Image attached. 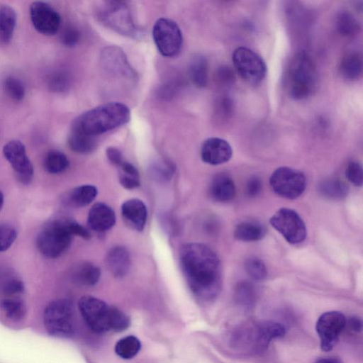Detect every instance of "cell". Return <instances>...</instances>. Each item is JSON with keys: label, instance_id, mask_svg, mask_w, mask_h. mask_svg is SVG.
<instances>
[{"label": "cell", "instance_id": "1", "mask_svg": "<svg viewBox=\"0 0 363 363\" xmlns=\"http://www.w3.org/2000/svg\"><path fill=\"white\" fill-rule=\"evenodd\" d=\"M180 262L188 284L199 299H214L221 288L220 263L217 255L201 243H188L180 251Z\"/></svg>", "mask_w": 363, "mask_h": 363}, {"label": "cell", "instance_id": "2", "mask_svg": "<svg viewBox=\"0 0 363 363\" xmlns=\"http://www.w3.org/2000/svg\"><path fill=\"white\" fill-rule=\"evenodd\" d=\"M130 119V111L126 105L108 102L79 115L70 129L95 137L125 125Z\"/></svg>", "mask_w": 363, "mask_h": 363}, {"label": "cell", "instance_id": "3", "mask_svg": "<svg viewBox=\"0 0 363 363\" xmlns=\"http://www.w3.org/2000/svg\"><path fill=\"white\" fill-rule=\"evenodd\" d=\"M79 309L87 325L98 333L120 332L130 325V319L123 312L91 296L80 298Z\"/></svg>", "mask_w": 363, "mask_h": 363}, {"label": "cell", "instance_id": "4", "mask_svg": "<svg viewBox=\"0 0 363 363\" xmlns=\"http://www.w3.org/2000/svg\"><path fill=\"white\" fill-rule=\"evenodd\" d=\"M317 81V71L311 57L304 52L297 53L284 77L288 95L295 100L305 99L315 91Z\"/></svg>", "mask_w": 363, "mask_h": 363}, {"label": "cell", "instance_id": "5", "mask_svg": "<svg viewBox=\"0 0 363 363\" xmlns=\"http://www.w3.org/2000/svg\"><path fill=\"white\" fill-rule=\"evenodd\" d=\"M68 218H58L50 221L37 237L38 250L48 258H56L69 247L72 235L67 226Z\"/></svg>", "mask_w": 363, "mask_h": 363}, {"label": "cell", "instance_id": "6", "mask_svg": "<svg viewBox=\"0 0 363 363\" xmlns=\"http://www.w3.org/2000/svg\"><path fill=\"white\" fill-rule=\"evenodd\" d=\"M99 21L106 27L128 37L139 38L141 30L135 25L128 6L122 1H106L99 7Z\"/></svg>", "mask_w": 363, "mask_h": 363}, {"label": "cell", "instance_id": "7", "mask_svg": "<svg viewBox=\"0 0 363 363\" xmlns=\"http://www.w3.org/2000/svg\"><path fill=\"white\" fill-rule=\"evenodd\" d=\"M43 323L50 335L61 338L72 337L74 333L72 303L65 298L50 302L45 309Z\"/></svg>", "mask_w": 363, "mask_h": 363}, {"label": "cell", "instance_id": "8", "mask_svg": "<svg viewBox=\"0 0 363 363\" xmlns=\"http://www.w3.org/2000/svg\"><path fill=\"white\" fill-rule=\"evenodd\" d=\"M152 37L162 55L172 57L181 51L183 36L179 26L174 21L167 18L157 19L152 28Z\"/></svg>", "mask_w": 363, "mask_h": 363}, {"label": "cell", "instance_id": "9", "mask_svg": "<svg viewBox=\"0 0 363 363\" xmlns=\"http://www.w3.org/2000/svg\"><path fill=\"white\" fill-rule=\"evenodd\" d=\"M269 184L273 191L285 199H295L305 191L306 179L300 171L281 167L273 172Z\"/></svg>", "mask_w": 363, "mask_h": 363}, {"label": "cell", "instance_id": "10", "mask_svg": "<svg viewBox=\"0 0 363 363\" xmlns=\"http://www.w3.org/2000/svg\"><path fill=\"white\" fill-rule=\"evenodd\" d=\"M232 60L241 78L250 84H258L266 76L267 66L264 60L248 48H236L233 53Z\"/></svg>", "mask_w": 363, "mask_h": 363}, {"label": "cell", "instance_id": "11", "mask_svg": "<svg viewBox=\"0 0 363 363\" xmlns=\"http://www.w3.org/2000/svg\"><path fill=\"white\" fill-rule=\"evenodd\" d=\"M269 222L285 240L291 244L303 242L306 237V227L301 216L295 211L281 208L271 218Z\"/></svg>", "mask_w": 363, "mask_h": 363}, {"label": "cell", "instance_id": "12", "mask_svg": "<svg viewBox=\"0 0 363 363\" xmlns=\"http://www.w3.org/2000/svg\"><path fill=\"white\" fill-rule=\"evenodd\" d=\"M346 322L345 315L335 311L325 312L318 318L315 330L323 351L329 352L333 349L346 328Z\"/></svg>", "mask_w": 363, "mask_h": 363}, {"label": "cell", "instance_id": "13", "mask_svg": "<svg viewBox=\"0 0 363 363\" xmlns=\"http://www.w3.org/2000/svg\"><path fill=\"white\" fill-rule=\"evenodd\" d=\"M3 154L13 169L17 179L22 184H29L33 178V167L24 145L18 140H11L4 145Z\"/></svg>", "mask_w": 363, "mask_h": 363}, {"label": "cell", "instance_id": "14", "mask_svg": "<svg viewBox=\"0 0 363 363\" xmlns=\"http://www.w3.org/2000/svg\"><path fill=\"white\" fill-rule=\"evenodd\" d=\"M30 16L35 29L45 35H54L60 26V15L44 1H37L30 4Z\"/></svg>", "mask_w": 363, "mask_h": 363}, {"label": "cell", "instance_id": "15", "mask_svg": "<svg viewBox=\"0 0 363 363\" xmlns=\"http://www.w3.org/2000/svg\"><path fill=\"white\" fill-rule=\"evenodd\" d=\"M101 64L106 72L116 77L134 80L136 74L124 52L117 46H108L101 54Z\"/></svg>", "mask_w": 363, "mask_h": 363}, {"label": "cell", "instance_id": "16", "mask_svg": "<svg viewBox=\"0 0 363 363\" xmlns=\"http://www.w3.org/2000/svg\"><path fill=\"white\" fill-rule=\"evenodd\" d=\"M233 150L230 145L220 138L206 139L201 149L202 160L209 164L217 165L228 162L232 157Z\"/></svg>", "mask_w": 363, "mask_h": 363}, {"label": "cell", "instance_id": "17", "mask_svg": "<svg viewBox=\"0 0 363 363\" xmlns=\"http://www.w3.org/2000/svg\"><path fill=\"white\" fill-rule=\"evenodd\" d=\"M87 223L96 232H104L111 228L116 223L113 209L104 203H96L90 208Z\"/></svg>", "mask_w": 363, "mask_h": 363}, {"label": "cell", "instance_id": "18", "mask_svg": "<svg viewBox=\"0 0 363 363\" xmlns=\"http://www.w3.org/2000/svg\"><path fill=\"white\" fill-rule=\"evenodd\" d=\"M121 214L126 223L137 230H143L147 220V211L145 203L139 199L126 201L121 206Z\"/></svg>", "mask_w": 363, "mask_h": 363}, {"label": "cell", "instance_id": "19", "mask_svg": "<svg viewBox=\"0 0 363 363\" xmlns=\"http://www.w3.org/2000/svg\"><path fill=\"white\" fill-rule=\"evenodd\" d=\"M210 193L217 201L226 202L233 199L235 187L233 179L226 174H216L211 181Z\"/></svg>", "mask_w": 363, "mask_h": 363}, {"label": "cell", "instance_id": "20", "mask_svg": "<svg viewBox=\"0 0 363 363\" xmlns=\"http://www.w3.org/2000/svg\"><path fill=\"white\" fill-rule=\"evenodd\" d=\"M108 267L116 277L125 276L129 271L130 257L128 251L123 247L111 248L106 257Z\"/></svg>", "mask_w": 363, "mask_h": 363}, {"label": "cell", "instance_id": "21", "mask_svg": "<svg viewBox=\"0 0 363 363\" xmlns=\"http://www.w3.org/2000/svg\"><path fill=\"white\" fill-rule=\"evenodd\" d=\"M16 25L15 10L7 4H0V40L6 44L12 39Z\"/></svg>", "mask_w": 363, "mask_h": 363}, {"label": "cell", "instance_id": "22", "mask_svg": "<svg viewBox=\"0 0 363 363\" xmlns=\"http://www.w3.org/2000/svg\"><path fill=\"white\" fill-rule=\"evenodd\" d=\"M97 195V189L92 185H82L72 189L66 196L65 201L74 207L89 204Z\"/></svg>", "mask_w": 363, "mask_h": 363}, {"label": "cell", "instance_id": "23", "mask_svg": "<svg viewBox=\"0 0 363 363\" xmlns=\"http://www.w3.org/2000/svg\"><path fill=\"white\" fill-rule=\"evenodd\" d=\"M265 234V228L255 221H243L236 226L234 231L236 239L246 242L259 240L264 237Z\"/></svg>", "mask_w": 363, "mask_h": 363}, {"label": "cell", "instance_id": "24", "mask_svg": "<svg viewBox=\"0 0 363 363\" xmlns=\"http://www.w3.org/2000/svg\"><path fill=\"white\" fill-rule=\"evenodd\" d=\"M67 142L72 150L82 154L91 152L96 145L95 137L72 129L69 130Z\"/></svg>", "mask_w": 363, "mask_h": 363}, {"label": "cell", "instance_id": "25", "mask_svg": "<svg viewBox=\"0 0 363 363\" xmlns=\"http://www.w3.org/2000/svg\"><path fill=\"white\" fill-rule=\"evenodd\" d=\"M340 72L342 76L349 80H354L359 77L362 72V60L357 52L346 55L340 64Z\"/></svg>", "mask_w": 363, "mask_h": 363}, {"label": "cell", "instance_id": "26", "mask_svg": "<svg viewBox=\"0 0 363 363\" xmlns=\"http://www.w3.org/2000/svg\"><path fill=\"white\" fill-rule=\"evenodd\" d=\"M101 272L99 269L93 264L83 263L74 270V280L82 285L93 286L99 280Z\"/></svg>", "mask_w": 363, "mask_h": 363}, {"label": "cell", "instance_id": "27", "mask_svg": "<svg viewBox=\"0 0 363 363\" xmlns=\"http://www.w3.org/2000/svg\"><path fill=\"white\" fill-rule=\"evenodd\" d=\"M189 77L195 86L203 87L206 86L208 79V65L206 59L203 56H197L191 62Z\"/></svg>", "mask_w": 363, "mask_h": 363}, {"label": "cell", "instance_id": "28", "mask_svg": "<svg viewBox=\"0 0 363 363\" xmlns=\"http://www.w3.org/2000/svg\"><path fill=\"white\" fill-rule=\"evenodd\" d=\"M318 191L321 195L328 199H341L347 195V186L338 179H329L319 184Z\"/></svg>", "mask_w": 363, "mask_h": 363}, {"label": "cell", "instance_id": "29", "mask_svg": "<svg viewBox=\"0 0 363 363\" xmlns=\"http://www.w3.org/2000/svg\"><path fill=\"white\" fill-rule=\"evenodd\" d=\"M69 164L67 156L58 150L48 152L43 161L45 169L50 174L62 173L68 168Z\"/></svg>", "mask_w": 363, "mask_h": 363}, {"label": "cell", "instance_id": "30", "mask_svg": "<svg viewBox=\"0 0 363 363\" xmlns=\"http://www.w3.org/2000/svg\"><path fill=\"white\" fill-rule=\"evenodd\" d=\"M235 298L237 303L247 309L254 306L256 301V290L248 281H241L235 289Z\"/></svg>", "mask_w": 363, "mask_h": 363}, {"label": "cell", "instance_id": "31", "mask_svg": "<svg viewBox=\"0 0 363 363\" xmlns=\"http://www.w3.org/2000/svg\"><path fill=\"white\" fill-rule=\"evenodd\" d=\"M119 181L127 189H133L140 186V176L137 169L130 163L123 161L118 166Z\"/></svg>", "mask_w": 363, "mask_h": 363}, {"label": "cell", "instance_id": "32", "mask_svg": "<svg viewBox=\"0 0 363 363\" xmlns=\"http://www.w3.org/2000/svg\"><path fill=\"white\" fill-rule=\"evenodd\" d=\"M141 343L135 336L130 335L119 340L115 346V352L120 357L129 359L140 352Z\"/></svg>", "mask_w": 363, "mask_h": 363}, {"label": "cell", "instance_id": "33", "mask_svg": "<svg viewBox=\"0 0 363 363\" xmlns=\"http://www.w3.org/2000/svg\"><path fill=\"white\" fill-rule=\"evenodd\" d=\"M336 28L337 32L344 37H352L357 34L359 28L355 17L347 11H341L337 15Z\"/></svg>", "mask_w": 363, "mask_h": 363}, {"label": "cell", "instance_id": "34", "mask_svg": "<svg viewBox=\"0 0 363 363\" xmlns=\"http://www.w3.org/2000/svg\"><path fill=\"white\" fill-rule=\"evenodd\" d=\"M1 307L5 315L13 320H22L26 313L23 301L17 298H6L1 301Z\"/></svg>", "mask_w": 363, "mask_h": 363}, {"label": "cell", "instance_id": "35", "mask_svg": "<svg viewBox=\"0 0 363 363\" xmlns=\"http://www.w3.org/2000/svg\"><path fill=\"white\" fill-rule=\"evenodd\" d=\"M7 95L14 101H21L25 96V88L22 82L16 77H6L3 84Z\"/></svg>", "mask_w": 363, "mask_h": 363}, {"label": "cell", "instance_id": "36", "mask_svg": "<svg viewBox=\"0 0 363 363\" xmlns=\"http://www.w3.org/2000/svg\"><path fill=\"white\" fill-rule=\"evenodd\" d=\"M245 269L249 277L255 281L264 280L267 274L264 263L257 257H252L247 260Z\"/></svg>", "mask_w": 363, "mask_h": 363}, {"label": "cell", "instance_id": "37", "mask_svg": "<svg viewBox=\"0 0 363 363\" xmlns=\"http://www.w3.org/2000/svg\"><path fill=\"white\" fill-rule=\"evenodd\" d=\"M17 237L16 229L7 223H0V252L8 250Z\"/></svg>", "mask_w": 363, "mask_h": 363}, {"label": "cell", "instance_id": "38", "mask_svg": "<svg viewBox=\"0 0 363 363\" xmlns=\"http://www.w3.org/2000/svg\"><path fill=\"white\" fill-rule=\"evenodd\" d=\"M347 179L354 186H361L363 183V169L362 165L357 161H351L346 168Z\"/></svg>", "mask_w": 363, "mask_h": 363}, {"label": "cell", "instance_id": "39", "mask_svg": "<svg viewBox=\"0 0 363 363\" xmlns=\"http://www.w3.org/2000/svg\"><path fill=\"white\" fill-rule=\"evenodd\" d=\"M68 76L62 72H55L48 79L50 88L55 91H62L67 89L69 86Z\"/></svg>", "mask_w": 363, "mask_h": 363}, {"label": "cell", "instance_id": "40", "mask_svg": "<svg viewBox=\"0 0 363 363\" xmlns=\"http://www.w3.org/2000/svg\"><path fill=\"white\" fill-rule=\"evenodd\" d=\"M80 33L79 30L72 26L66 28L61 35L62 43L68 47L76 45L78 43Z\"/></svg>", "mask_w": 363, "mask_h": 363}, {"label": "cell", "instance_id": "41", "mask_svg": "<svg viewBox=\"0 0 363 363\" xmlns=\"http://www.w3.org/2000/svg\"><path fill=\"white\" fill-rule=\"evenodd\" d=\"M154 174L162 179H167L174 172V166L167 160H162L155 164L153 167Z\"/></svg>", "mask_w": 363, "mask_h": 363}, {"label": "cell", "instance_id": "42", "mask_svg": "<svg viewBox=\"0 0 363 363\" xmlns=\"http://www.w3.org/2000/svg\"><path fill=\"white\" fill-rule=\"evenodd\" d=\"M2 289L6 295L13 296L22 293L24 290V286L21 281L11 279L4 284Z\"/></svg>", "mask_w": 363, "mask_h": 363}, {"label": "cell", "instance_id": "43", "mask_svg": "<svg viewBox=\"0 0 363 363\" xmlns=\"http://www.w3.org/2000/svg\"><path fill=\"white\" fill-rule=\"evenodd\" d=\"M262 181L257 177L250 178L246 184V194L250 197L257 196L262 190Z\"/></svg>", "mask_w": 363, "mask_h": 363}, {"label": "cell", "instance_id": "44", "mask_svg": "<svg viewBox=\"0 0 363 363\" xmlns=\"http://www.w3.org/2000/svg\"><path fill=\"white\" fill-rule=\"evenodd\" d=\"M106 156L108 160L114 165L118 166L123 161L121 151L114 147H109L106 150Z\"/></svg>", "mask_w": 363, "mask_h": 363}, {"label": "cell", "instance_id": "45", "mask_svg": "<svg viewBox=\"0 0 363 363\" xmlns=\"http://www.w3.org/2000/svg\"><path fill=\"white\" fill-rule=\"evenodd\" d=\"M217 75L219 82L224 84L230 83L234 79L233 73L228 67H222Z\"/></svg>", "mask_w": 363, "mask_h": 363}, {"label": "cell", "instance_id": "46", "mask_svg": "<svg viewBox=\"0 0 363 363\" xmlns=\"http://www.w3.org/2000/svg\"><path fill=\"white\" fill-rule=\"evenodd\" d=\"M347 325L351 330L355 333H358L362 329V322L360 318L356 316L350 317L348 320L347 319Z\"/></svg>", "mask_w": 363, "mask_h": 363}, {"label": "cell", "instance_id": "47", "mask_svg": "<svg viewBox=\"0 0 363 363\" xmlns=\"http://www.w3.org/2000/svg\"><path fill=\"white\" fill-rule=\"evenodd\" d=\"M315 363H342L337 357H328L318 359Z\"/></svg>", "mask_w": 363, "mask_h": 363}, {"label": "cell", "instance_id": "48", "mask_svg": "<svg viewBox=\"0 0 363 363\" xmlns=\"http://www.w3.org/2000/svg\"><path fill=\"white\" fill-rule=\"evenodd\" d=\"M3 204H4V196L1 193V191H0V211L3 207Z\"/></svg>", "mask_w": 363, "mask_h": 363}]
</instances>
